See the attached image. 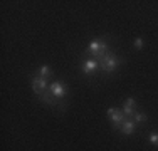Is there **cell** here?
Returning <instances> with one entry per match:
<instances>
[{
	"label": "cell",
	"mask_w": 158,
	"mask_h": 151,
	"mask_svg": "<svg viewBox=\"0 0 158 151\" xmlns=\"http://www.w3.org/2000/svg\"><path fill=\"white\" fill-rule=\"evenodd\" d=\"M37 74H40L42 77L49 79V81H52V77H54V71H52V67L49 66V64H42V66L37 69Z\"/></svg>",
	"instance_id": "ba28073f"
},
{
	"label": "cell",
	"mask_w": 158,
	"mask_h": 151,
	"mask_svg": "<svg viewBox=\"0 0 158 151\" xmlns=\"http://www.w3.org/2000/svg\"><path fill=\"white\" fill-rule=\"evenodd\" d=\"M135 121V123L138 124V126H141V124H145V123H148V114L146 112H141V111H136L133 114V118H131Z\"/></svg>",
	"instance_id": "9c48e42d"
},
{
	"label": "cell",
	"mask_w": 158,
	"mask_h": 151,
	"mask_svg": "<svg viewBox=\"0 0 158 151\" xmlns=\"http://www.w3.org/2000/svg\"><path fill=\"white\" fill-rule=\"evenodd\" d=\"M136 129H138V124L135 123L133 119H126L125 123L121 124V128H119V133L125 134V136H133L136 133Z\"/></svg>",
	"instance_id": "52a82bcc"
},
{
	"label": "cell",
	"mask_w": 158,
	"mask_h": 151,
	"mask_svg": "<svg viewBox=\"0 0 158 151\" xmlns=\"http://www.w3.org/2000/svg\"><path fill=\"white\" fill-rule=\"evenodd\" d=\"M145 45H146V42H145V39H143V37H136V39L133 40V47L136 49V51H143V49H145Z\"/></svg>",
	"instance_id": "30bf717a"
},
{
	"label": "cell",
	"mask_w": 158,
	"mask_h": 151,
	"mask_svg": "<svg viewBox=\"0 0 158 151\" xmlns=\"http://www.w3.org/2000/svg\"><path fill=\"white\" fill-rule=\"evenodd\" d=\"M81 72L88 79L98 76V72H99V62H98V59H84L81 62Z\"/></svg>",
	"instance_id": "5b68a950"
},
{
	"label": "cell",
	"mask_w": 158,
	"mask_h": 151,
	"mask_svg": "<svg viewBox=\"0 0 158 151\" xmlns=\"http://www.w3.org/2000/svg\"><path fill=\"white\" fill-rule=\"evenodd\" d=\"M98 62H99V72L103 76H111V74L116 72V69H118L123 62H125V59H123L121 55L116 54L114 49H110V51L104 52L103 57L98 59Z\"/></svg>",
	"instance_id": "6da1fadb"
},
{
	"label": "cell",
	"mask_w": 158,
	"mask_h": 151,
	"mask_svg": "<svg viewBox=\"0 0 158 151\" xmlns=\"http://www.w3.org/2000/svg\"><path fill=\"white\" fill-rule=\"evenodd\" d=\"M106 116H108V119H110V123L113 124V129L114 131H118L119 128H121V124L128 119L126 116L123 114L121 108H114V106H111V108L106 109Z\"/></svg>",
	"instance_id": "277c9868"
},
{
	"label": "cell",
	"mask_w": 158,
	"mask_h": 151,
	"mask_svg": "<svg viewBox=\"0 0 158 151\" xmlns=\"http://www.w3.org/2000/svg\"><path fill=\"white\" fill-rule=\"evenodd\" d=\"M49 91H51V94L56 97L57 101H61L64 103V99L67 97V94H69V88H67V84L61 79H52L51 84H49Z\"/></svg>",
	"instance_id": "3957f363"
},
{
	"label": "cell",
	"mask_w": 158,
	"mask_h": 151,
	"mask_svg": "<svg viewBox=\"0 0 158 151\" xmlns=\"http://www.w3.org/2000/svg\"><path fill=\"white\" fill-rule=\"evenodd\" d=\"M121 111H123V114H125L128 119L133 118V114L138 111V106H136V101H135V97H128V99L125 101V104H123Z\"/></svg>",
	"instance_id": "8992f818"
},
{
	"label": "cell",
	"mask_w": 158,
	"mask_h": 151,
	"mask_svg": "<svg viewBox=\"0 0 158 151\" xmlns=\"http://www.w3.org/2000/svg\"><path fill=\"white\" fill-rule=\"evenodd\" d=\"M148 141H150V145H153L155 148H158V131H150Z\"/></svg>",
	"instance_id": "8fae6325"
},
{
	"label": "cell",
	"mask_w": 158,
	"mask_h": 151,
	"mask_svg": "<svg viewBox=\"0 0 158 151\" xmlns=\"http://www.w3.org/2000/svg\"><path fill=\"white\" fill-rule=\"evenodd\" d=\"M108 40H110V37L104 35V37H96V39H91L88 44V47H86L84 51V57H88V55H91V59H99L104 55V52L110 51V44H108Z\"/></svg>",
	"instance_id": "7a4b0ae2"
}]
</instances>
